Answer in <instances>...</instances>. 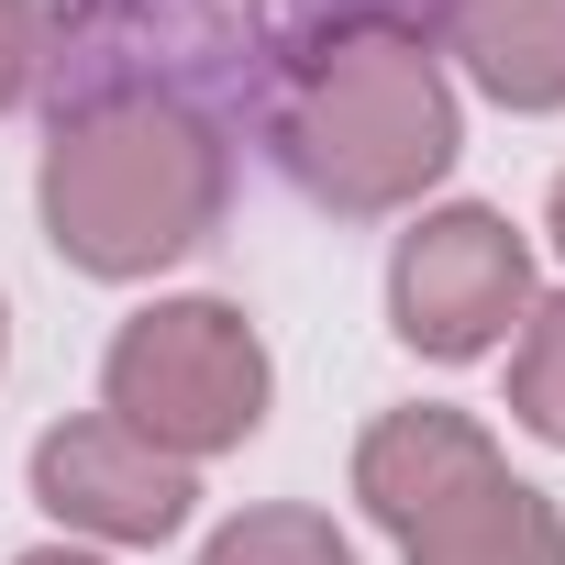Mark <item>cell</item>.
I'll return each instance as SVG.
<instances>
[{"label":"cell","mask_w":565,"mask_h":565,"mask_svg":"<svg viewBox=\"0 0 565 565\" xmlns=\"http://www.w3.org/2000/svg\"><path fill=\"white\" fill-rule=\"evenodd\" d=\"M366 12H377V23H399V34H444L455 0H366Z\"/></svg>","instance_id":"12"},{"label":"cell","mask_w":565,"mask_h":565,"mask_svg":"<svg viewBox=\"0 0 565 565\" xmlns=\"http://www.w3.org/2000/svg\"><path fill=\"white\" fill-rule=\"evenodd\" d=\"M399 34L366 0H67L56 12V67H45V122L56 111H178L200 134H266L289 89L355 45Z\"/></svg>","instance_id":"1"},{"label":"cell","mask_w":565,"mask_h":565,"mask_svg":"<svg viewBox=\"0 0 565 565\" xmlns=\"http://www.w3.org/2000/svg\"><path fill=\"white\" fill-rule=\"evenodd\" d=\"M100 399L156 455L200 466V455H222V444H244L266 422V344H255V322L233 300H156V311H134L111 333Z\"/></svg>","instance_id":"5"},{"label":"cell","mask_w":565,"mask_h":565,"mask_svg":"<svg viewBox=\"0 0 565 565\" xmlns=\"http://www.w3.org/2000/svg\"><path fill=\"white\" fill-rule=\"evenodd\" d=\"M499 111H565V0H455L444 34Z\"/></svg>","instance_id":"8"},{"label":"cell","mask_w":565,"mask_h":565,"mask_svg":"<svg viewBox=\"0 0 565 565\" xmlns=\"http://www.w3.org/2000/svg\"><path fill=\"white\" fill-rule=\"evenodd\" d=\"M34 499L67 521V532H100V543H167L200 499V477L178 455H156L145 433H122L111 411H78L34 444Z\"/></svg>","instance_id":"7"},{"label":"cell","mask_w":565,"mask_h":565,"mask_svg":"<svg viewBox=\"0 0 565 565\" xmlns=\"http://www.w3.org/2000/svg\"><path fill=\"white\" fill-rule=\"evenodd\" d=\"M12 565H100V554H67V543H45V554H12Z\"/></svg>","instance_id":"13"},{"label":"cell","mask_w":565,"mask_h":565,"mask_svg":"<svg viewBox=\"0 0 565 565\" xmlns=\"http://www.w3.org/2000/svg\"><path fill=\"white\" fill-rule=\"evenodd\" d=\"M45 67H56V12L45 0H0V111L45 100Z\"/></svg>","instance_id":"11"},{"label":"cell","mask_w":565,"mask_h":565,"mask_svg":"<svg viewBox=\"0 0 565 565\" xmlns=\"http://www.w3.org/2000/svg\"><path fill=\"white\" fill-rule=\"evenodd\" d=\"M510 422L565 444V289L521 311V355H510Z\"/></svg>","instance_id":"10"},{"label":"cell","mask_w":565,"mask_h":565,"mask_svg":"<svg viewBox=\"0 0 565 565\" xmlns=\"http://www.w3.org/2000/svg\"><path fill=\"white\" fill-rule=\"evenodd\" d=\"M200 565H355V543L333 532V510H300V499H277V510H244L200 543Z\"/></svg>","instance_id":"9"},{"label":"cell","mask_w":565,"mask_h":565,"mask_svg":"<svg viewBox=\"0 0 565 565\" xmlns=\"http://www.w3.org/2000/svg\"><path fill=\"white\" fill-rule=\"evenodd\" d=\"M521 311H532V244L499 211L455 200V211H422L399 233V255H388V322H399L411 355L466 366V355L510 344Z\"/></svg>","instance_id":"6"},{"label":"cell","mask_w":565,"mask_h":565,"mask_svg":"<svg viewBox=\"0 0 565 565\" xmlns=\"http://www.w3.org/2000/svg\"><path fill=\"white\" fill-rule=\"evenodd\" d=\"M0 344H12V311H0Z\"/></svg>","instance_id":"15"},{"label":"cell","mask_w":565,"mask_h":565,"mask_svg":"<svg viewBox=\"0 0 565 565\" xmlns=\"http://www.w3.org/2000/svg\"><path fill=\"white\" fill-rule=\"evenodd\" d=\"M355 499L411 565H565V510L510 477L488 422L466 411H388L355 444Z\"/></svg>","instance_id":"4"},{"label":"cell","mask_w":565,"mask_h":565,"mask_svg":"<svg viewBox=\"0 0 565 565\" xmlns=\"http://www.w3.org/2000/svg\"><path fill=\"white\" fill-rule=\"evenodd\" d=\"M554 244H565V178H554Z\"/></svg>","instance_id":"14"},{"label":"cell","mask_w":565,"mask_h":565,"mask_svg":"<svg viewBox=\"0 0 565 565\" xmlns=\"http://www.w3.org/2000/svg\"><path fill=\"white\" fill-rule=\"evenodd\" d=\"M34 200H45V244L67 266H89V277H156V266H178L189 244L222 233L233 156H222V134H200L178 111H134V100L56 111Z\"/></svg>","instance_id":"2"},{"label":"cell","mask_w":565,"mask_h":565,"mask_svg":"<svg viewBox=\"0 0 565 565\" xmlns=\"http://www.w3.org/2000/svg\"><path fill=\"white\" fill-rule=\"evenodd\" d=\"M455 145H466V122H455L433 34H355V45H333L289 89V111L266 122V156L289 167V189L344 211V222L411 211L455 167Z\"/></svg>","instance_id":"3"}]
</instances>
